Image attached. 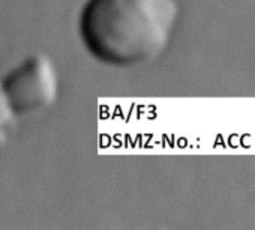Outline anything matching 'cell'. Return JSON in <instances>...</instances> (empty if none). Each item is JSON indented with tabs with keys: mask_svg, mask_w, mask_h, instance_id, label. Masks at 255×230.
Wrapping results in <instances>:
<instances>
[{
	"mask_svg": "<svg viewBox=\"0 0 255 230\" xmlns=\"http://www.w3.org/2000/svg\"><path fill=\"white\" fill-rule=\"evenodd\" d=\"M17 127L18 116L9 102L3 81L0 80V148L9 142L12 134L17 131Z\"/></svg>",
	"mask_w": 255,
	"mask_h": 230,
	"instance_id": "cell-3",
	"label": "cell"
},
{
	"mask_svg": "<svg viewBox=\"0 0 255 230\" xmlns=\"http://www.w3.org/2000/svg\"><path fill=\"white\" fill-rule=\"evenodd\" d=\"M179 20V0H86L78 35L96 62L134 68L167 51Z\"/></svg>",
	"mask_w": 255,
	"mask_h": 230,
	"instance_id": "cell-1",
	"label": "cell"
},
{
	"mask_svg": "<svg viewBox=\"0 0 255 230\" xmlns=\"http://www.w3.org/2000/svg\"><path fill=\"white\" fill-rule=\"evenodd\" d=\"M2 81L18 118L48 110L57 102L60 93L59 69L44 53L29 56Z\"/></svg>",
	"mask_w": 255,
	"mask_h": 230,
	"instance_id": "cell-2",
	"label": "cell"
}]
</instances>
